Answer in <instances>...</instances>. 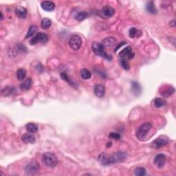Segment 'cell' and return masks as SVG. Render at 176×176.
Instances as JSON below:
<instances>
[{
    "mask_svg": "<svg viewBox=\"0 0 176 176\" xmlns=\"http://www.w3.org/2000/svg\"><path fill=\"white\" fill-rule=\"evenodd\" d=\"M42 162L47 167L54 168L58 164V158L56 155L51 152H46L42 155Z\"/></svg>",
    "mask_w": 176,
    "mask_h": 176,
    "instance_id": "obj_1",
    "label": "cell"
},
{
    "mask_svg": "<svg viewBox=\"0 0 176 176\" xmlns=\"http://www.w3.org/2000/svg\"><path fill=\"white\" fill-rule=\"evenodd\" d=\"M92 48L93 52L98 56L104 58V59L108 60V61H111L112 59V57L111 55L107 54V52L105 51L104 46L101 44H100V43L97 41L92 42Z\"/></svg>",
    "mask_w": 176,
    "mask_h": 176,
    "instance_id": "obj_2",
    "label": "cell"
},
{
    "mask_svg": "<svg viewBox=\"0 0 176 176\" xmlns=\"http://www.w3.org/2000/svg\"><path fill=\"white\" fill-rule=\"evenodd\" d=\"M152 128V125L149 122H145L140 126L136 132V137L138 140H143L147 137L151 129Z\"/></svg>",
    "mask_w": 176,
    "mask_h": 176,
    "instance_id": "obj_3",
    "label": "cell"
},
{
    "mask_svg": "<svg viewBox=\"0 0 176 176\" xmlns=\"http://www.w3.org/2000/svg\"><path fill=\"white\" fill-rule=\"evenodd\" d=\"M48 41V36L44 32H38L35 34V36L32 37V39L30 40V44L31 46H34L40 43V44H45Z\"/></svg>",
    "mask_w": 176,
    "mask_h": 176,
    "instance_id": "obj_4",
    "label": "cell"
},
{
    "mask_svg": "<svg viewBox=\"0 0 176 176\" xmlns=\"http://www.w3.org/2000/svg\"><path fill=\"white\" fill-rule=\"evenodd\" d=\"M70 47L74 50H78L80 48L82 45L81 37L77 34H74L70 37L69 40Z\"/></svg>",
    "mask_w": 176,
    "mask_h": 176,
    "instance_id": "obj_5",
    "label": "cell"
},
{
    "mask_svg": "<svg viewBox=\"0 0 176 176\" xmlns=\"http://www.w3.org/2000/svg\"><path fill=\"white\" fill-rule=\"evenodd\" d=\"M168 138L165 135H160L156 139H155L152 142V147L155 148V149H159V148L163 147L167 145L168 143Z\"/></svg>",
    "mask_w": 176,
    "mask_h": 176,
    "instance_id": "obj_6",
    "label": "cell"
},
{
    "mask_svg": "<svg viewBox=\"0 0 176 176\" xmlns=\"http://www.w3.org/2000/svg\"><path fill=\"white\" fill-rule=\"evenodd\" d=\"M175 88L169 85H164L160 88V94L164 97H169L174 94Z\"/></svg>",
    "mask_w": 176,
    "mask_h": 176,
    "instance_id": "obj_7",
    "label": "cell"
},
{
    "mask_svg": "<svg viewBox=\"0 0 176 176\" xmlns=\"http://www.w3.org/2000/svg\"><path fill=\"white\" fill-rule=\"evenodd\" d=\"M98 161L103 166H109L112 165L111 155H108L106 153H102L98 157Z\"/></svg>",
    "mask_w": 176,
    "mask_h": 176,
    "instance_id": "obj_8",
    "label": "cell"
},
{
    "mask_svg": "<svg viewBox=\"0 0 176 176\" xmlns=\"http://www.w3.org/2000/svg\"><path fill=\"white\" fill-rule=\"evenodd\" d=\"M135 54L132 51V47L131 46H127V47L123 49L120 52L119 56L121 59H125L127 60H131L134 57Z\"/></svg>",
    "mask_w": 176,
    "mask_h": 176,
    "instance_id": "obj_9",
    "label": "cell"
},
{
    "mask_svg": "<svg viewBox=\"0 0 176 176\" xmlns=\"http://www.w3.org/2000/svg\"><path fill=\"white\" fill-rule=\"evenodd\" d=\"M154 162L155 165L158 168H162L164 167L166 162V156L163 153H159V154L156 155L154 158Z\"/></svg>",
    "mask_w": 176,
    "mask_h": 176,
    "instance_id": "obj_10",
    "label": "cell"
},
{
    "mask_svg": "<svg viewBox=\"0 0 176 176\" xmlns=\"http://www.w3.org/2000/svg\"><path fill=\"white\" fill-rule=\"evenodd\" d=\"M39 169V165H38L35 162H32L30 164L27 165L26 168H25V171H26V172L28 174H32V173H36L38 171Z\"/></svg>",
    "mask_w": 176,
    "mask_h": 176,
    "instance_id": "obj_11",
    "label": "cell"
},
{
    "mask_svg": "<svg viewBox=\"0 0 176 176\" xmlns=\"http://www.w3.org/2000/svg\"><path fill=\"white\" fill-rule=\"evenodd\" d=\"M101 14L105 18H109L115 14V10L111 6H105L101 10Z\"/></svg>",
    "mask_w": 176,
    "mask_h": 176,
    "instance_id": "obj_12",
    "label": "cell"
},
{
    "mask_svg": "<svg viewBox=\"0 0 176 176\" xmlns=\"http://www.w3.org/2000/svg\"><path fill=\"white\" fill-rule=\"evenodd\" d=\"M126 158V153L124 152H117L111 155L112 164H114L116 162H121Z\"/></svg>",
    "mask_w": 176,
    "mask_h": 176,
    "instance_id": "obj_13",
    "label": "cell"
},
{
    "mask_svg": "<svg viewBox=\"0 0 176 176\" xmlns=\"http://www.w3.org/2000/svg\"><path fill=\"white\" fill-rule=\"evenodd\" d=\"M21 140L23 141L25 144H34L36 141L35 137L33 134H32V133H27V134H24L21 136Z\"/></svg>",
    "mask_w": 176,
    "mask_h": 176,
    "instance_id": "obj_14",
    "label": "cell"
},
{
    "mask_svg": "<svg viewBox=\"0 0 176 176\" xmlns=\"http://www.w3.org/2000/svg\"><path fill=\"white\" fill-rule=\"evenodd\" d=\"M105 93V87L104 85L98 84L94 87V94L97 97L102 98L104 96Z\"/></svg>",
    "mask_w": 176,
    "mask_h": 176,
    "instance_id": "obj_15",
    "label": "cell"
},
{
    "mask_svg": "<svg viewBox=\"0 0 176 176\" xmlns=\"http://www.w3.org/2000/svg\"><path fill=\"white\" fill-rule=\"evenodd\" d=\"M41 6L43 10H44V11L47 12H50L52 11L55 8V4L54 2L50 1H45L42 2Z\"/></svg>",
    "mask_w": 176,
    "mask_h": 176,
    "instance_id": "obj_16",
    "label": "cell"
},
{
    "mask_svg": "<svg viewBox=\"0 0 176 176\" xmlns=\"http://www.w3.org/2000/svg\"><path fill=\"white\" fill-rule=\"evenodd\" d=\"M104 47H110L116 45V40L114 37H107L103 40L102 44Z\"/></svg>",
    "mask_w": 176,
    "mask_h": 176,
    "instance_id": "obj_17",
    "label": "cell"
},
{
    "mask_svg": "<svg viewBox=\"0 0 176 176\" xmlns=\"http://www.w3.org/2000/svg\"><path fill=\"white\" fill-rule=\"evenodd\" d=\"M129 35L131 38H139L142 35V31L135 27L131 28L129 31Z\"/></svg>",
    "mask_w": 176,
    "mask_h": 176,
    "instance_id": "obj_18",
    "label": "cell"
},
{
    "mask_svg": "<svg viewBox=\"0 0 176 176\" xmlns=\"http://www.w3.org/2000/svg\"><path fill=\"white\" fill-rule=\"evenodd\" d=\"M15 13L19 18L25 19L27 15V10L23 6H17L15 9Z\"/></svg>",
    "mask_w": 176,
    "mask_h": 176,
    "instance_id": "obj_19",
    "label": "cell"
},
{
    "mask_svg": "<svg viewBox=\"0 0 176 176\" xmlns=\"http://www.w3.org/2000/svg\"><path fill=\"white\" fill-rule=\"evenodd\" d=\"M146 10L148 12L151 14H156L157 13V8L155 6V4L153 2H149L146 4Z\"/></svg>",
    "mask_w": 176,
    "mask_h": 176,
    "instance_id": "obj_20",
    "label": "cell"
},
{
    "mask_svg": "<svg viewBox=\"0 0 176 176\" xmlns=\"http://www.w3.org/2000/svg\"><path fill=\"white\" fill-rule=\"evenodd\" d=\"M32 85V80L31 78H28L26 80H25L24 82H22L20 84V88L21 90H24V91H27V90H30Z\"/></svg>",
    "mask_w": 176,
    "mask_h": 176,
    "instance_id": "obj_21",
    "label": "cell"
},
{
    "mask_svg": "<svg viewBox=\"0 0 176 176\" xmlns=\"http://www.w3.org/2000/svg\"><path fill=\"white\" fill-rule=\"evenodd\" d=\"M153 103H154V106L155 107L160 108L165 106V105H167V101L163 99L156 98V99L153 100Z\"/></svg>",
    "mask_w": 176,
    "mask_h": 176,
    "instance_id": "obj_22",
    "label": "cell"
},
{
    "mask_svg": "<svg viewBox=\"0 0 176 176\" xmlns=\"http://www.w3.org/2000/svg\"><path fill=\"white\" fill-rule=\"evenodd\" d=\"M15 93V89L13 87H6L2 90V94L4 96H8Z\"/></svg>",
    "mask_w": 176,
    "mask_h": 176,
    "instance_id": "obj_23",
    "label": "cell"
},
{
    "mask_svg": "<svg viewBox=\"0 0 176 176\" xmlns=\"http://www.w3.org/2000/svg\"><path fill=\"white\" fill-rule=\"evenodd\" d=\"M132 88L133 92H134L135 95H138L140 94V92H141V87H140L139 83L135 81L132 82Z\"/></svg>",
    "mask_w": 176,
    "mask_h": 176,
    "instance_id": "obj_24",
    "label": "cell"
},
{
    "mask_svg": "<svg viewBox=\"0 0 176 176\" xmlns=\"http://www.w3.org/2000/svg\"><path fill=\"white\" fill-rule=\"evenodd\" d=\"M80 77H81L82 79H84V80L90 79V78L92 77L91 72H90L89 70H87V69H85V68L80 70Z\"/></svg>",
    "mask_w": 176,
    "mask_h": 176,
    "instance_id": "obj_25",
    "label": "cell"
},
{
    "mask_svg": "<svg viewBox=\"0 0 176 176\" xmlns=\"http://www.w3.org/2000/svg\"><path fill=\"white\" fill-rule=\"evenodd\" d=\"M26 129L28 132L34 134V133L37 132V131H38V127L34 123L31 122L26 125Z\"/></svg>",
    "mask_w": 176,
    "mask_h": 176,
    "instance_id": "obj_26",
    "label": "cell"
},
{
    "mask_svg": "<svg viewBox=\"0 0 176 176\" xmlns=\"http://www.w3.org/2000/svg\"><path fill=\"white\" fill-rule=\"evenodd\" d=\"M26 77V71L24 69H19L17 71V77L19 81H22Z\"/></svg>",
    "mask_w": 176,
    "mask_h": 176,
    "instance_id": "obj_27",
    "label": "cell"
},
{
    "mask_svg": "<svg viewBox=\"0 0 176 176\" xmlns=\"http://www.w3.org/2000/svg\"><path fill=\"white\" fill-rule=\"evenodd\" d=\"M51 25H52V21L48 18H44L41 21V26L43 29L46 30L47 28H49L51 26Z\"/></svg>",
    "mask_w": 176,
    "mask_h": 176,
    "instance_id": "obj_28",
    "label": "cell"
},
{
    "mask_svg": "<svg viewBox=\"0 0 176 176\" xmlns=\"http://www.w3.org/2000/svg\"><path fill=\"white\" fill-rule=\"evenodd\" d=\"M88 16V15L86 12L85 11H81V12H78V13L75 15V19L78 21H83V20H84L85 19H86Z\"/></svg>",
    "mask_w": 176,
    "mask_h": 176,
    "instance_id": "obj_29",
    "label": "cell"
},
{
    "mask_svg": "<svg viewBox=\"0 0 176 176\" xmlns=\"http://www.w3.org/2000/svg\"><path fill=\"white\" fill-rule=\"evenodd\" d=\"M37 31V27L36 26H31L29 28L28 31V33L26 35V39L27 38H30L33 36V35L35 34V32Z\"/></svg>",
    "mask_w": 176,
    "mask_h": 176,
    "instance_id": "obj_30",
    "label": "cell"
},
{
    "mask_svg": "<svg viewBox=\"0 0 176 176\" xmlns=\"http://www.w3.org/2000/svg\"><path fill=\"white\" fill-rule=\"evenodd\" d=\"M146 174V169L143 167H138L135 169V175L137 176H143Z\"/></svg>",
    "mask_w": 176,
    "mask_h": 176,
    "instance_id": "obj_31",
    "label": "cell"
},
{
    "mask_svg": "<svg viewBox=\"0 0 176 176\" xmlns=\"http://www.w3.org/2000/svg\"><path fill=\"white\" fill-rule=\"evenodd\" d=\"M120 64L121 65L122 68H124L125 70H129L130 69L129 62L127 61V59H121L120 60Z\"/></svg>",
    "mask_w": 176,
    "mask_h": 176,
    "instance_id": "obj_32",
    "label": "cell"
},
{
    "mask_svg": "<svg viewBox=\"0 0 176 176\" xmlns=\"http://www.w3.org/2000/svg\"><path fill=\"white\" fill-rule=\"evenodd\" d=\"M61 79L63 80H65V81L67 82L70 84H72V83H71V81H70L69 77H68V76H67V74H66V73H64V72L61 73Z\"/></svg>",
    "mask_w": 176,
    "mask_h": 176,
    "instance_id": "obj_33",
    "label": "cell"
},
{
    "mask_svg": "<svg viewBox=\"0 0 176 176\" xmlns=\"http://www.w3.org/2000/svg\"><path fill=\"white\" fill-rule=\"evenodd\" d=\"M109 137L110 138H113V139L119 140L120 138V135L119 134H118V133L112 132V133H110V134H109Z\"/></svg>",
    "mask_w": 176,
    "mask_h": 176,
    "instance_id": "obj_34",
    "label": "cell"
},
{
    "mask_svg": "<svg viewBox=\"0 0 176 176\" xmlns=\"http://www.w3.org/2000/svg\"><path fill=\"white\" fill-rule=\"evenodd\" d=\"M125 44H126V42H125V41H124V42H122V43H120V44H119V46H118L116 47V48H115V50H114V52H116L117 50H119L120 47H122V46H124V45H125Z\"/></svg>",
    "mask_w": 176,
    "mask_h": 176,
    "instance_id": "obj_35",
    "label": "cell"
},
{
    "mask_svg": "<svg viewBox=\"0 0 176 176\" xmlns=\"http://www.w3.org/2000/svg\"><path fill=\"white\" fill-rule=\"evenodd\" d=\"M170 25H171V26H173V28L175 27V21H174V20H173V21H171Z\"/></svg>",
    "mask_w": 176,
    "mask_h": 176,
    "instance_id": "obj_36",
    "label": "cell"
},
{
    "mask_svg": "<svg viewBox=\"0 0 176 176\" xmlns=\"http://www.w3.org/2000/svg\"><path fill=\"white\" fill-rule=\"evenodd\" d=\"M112 142H107V147H112Z\"/></svg>",
    "mask_w": 176,
    "mask_h": 176,
    "instance_id": "obj_37",
    "label": "cell"
}]
</instances>
